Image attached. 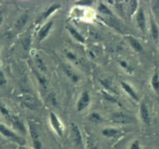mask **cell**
Segmentation results:
<instances>
[{
    "mask_svg": "<svg viewBox=\"0 0 159 149\" xmlns=\"http://www.w3.org/2000/svg\"><path fill=\"white\" fill-rule=\"evenodd\" d=\"M0 133L3 135L4 137H6L11 140V141L19 144L20 146H24V144H25V140L24 138L20 137L19 135L16 134L13 130L9 129L7 126L3 125L1 123H0Z\"/></svg>",
    "mask_w": 159,
    "mask_h": 149,
    "instance_id": "obj_1",
    "label": "cell"
},
{
    "mask_svg": "<svg viewBox=\"0 0 159 149\" xmlns=\"http://www.w3.org/2000/svg\"><path fill=\"white\" fill-rule=\"evenodd\" d=\"M29 133L32 140V144L34 149H42V143L40 140L39 133L36 127L31 123H29Z\"/></svg>",
    "mask_w": 159,
    "mask_h": 149,
    "instance_id": "obj_2",
    "label": "cell"
},
{
    "mask_svg": "<svg viewBox=\"0 0 159 149\" xmlns=\"http://www.w3.org/2000/svg\"><path fill=\"white\" fill-rule=\"evenodd\" d=\"M49 119L51 125L56 133L59 135V137L63 136V126H62V123L59 121L58 116L55 114L54 113L51 112L49 115Z\"/></svg>",
    "mask_w": 159,
    "mask_h": 149,
    "instance_id": "obj_3",
    "label": "cell"
},
{
    "mask_svg": "<svg viewBox=\"0 0 159 149\" xmlns=\"http://www.w3.org/2000/svg\"><path fill=\"white\" fill-rule=\"evenodd\" d=\"M90 102H91V98L88 91H84L81 94L80 98L78 99L77 103H76V110L78 112H82L87 109L89 105Z\"/></svg>",
    "mask_w": 159,
    "mask_h": 149,
    "instance_id": "obj_4",
    "label": "cell"
},
{
    "mask_svg": "<svg viewBox=\"0 0 159 149\" xmlns=\"http://www.w3.org/2000/svg\"><path fill=\"white\" fill-rule=\"evenodd\" d=\"M136 21L138 27L141 31L144 32L146 30V16L143 8H139L136 14Z\"/></svg>",
    "mask_w": 159,
    "mask_h": 149,
    "instance_id": "obj_5",
    "label": "cell"
},
{
    "mask_svg": "<svg viewBox=\"0 0 159 149\" xmlns=\"http://www.w3.org/2000/svg\"><path fill=\"white\" fill-rule=\"evenodd\" d=\"M53 26V21H49V22L46 23L41 29L39 30L38 33V39L39 41H43L45 38H47L48 35L49 34L50 30H51L52 27Z\"/></svg>",
    "mask_w": 159,
    "mask_h": 149,
    "instance_id": "obj_6",
    "label": "cell"
},
{
    "mask_svg": "<svg viewBox=\"0 0 159 149\" xmlns=\"http://www.w3.org/2000/svg\"><path fill=\"white\" fill-rule=\"evenodd\" d=\"M71 130L72 133H73V139L74 141V142L78 146H82V144H83V138H82V135L79 127L75 123H72Z\"/></svg>",
    "mask_w": 159,
    "mask_h": 149,
    "instance_id": "obj_7",
    "label": "cell"
},
{
    "mask_svg": "<svg viewBox=\"0 0 159 149\" xmlns=\"http://www.w3.org/2000/svg\"><path fill=\"white\" fill-rule=\"evenodd\" d=\"M140 116L142 121L146 125H149L151 123V116L148 108L147 107L146 104L141 103L140 105Z\"/></svg>",
    "mask_w": 159,
    "mask_h": 149,
    "instance_id": "obj_8",
    "label": "cell"
},
{
    "mask_svg": "<svg viewBox=\"0 0 159 149\" xmlns=\"http://www.w3.org/2000/svg\"><path fill=\"white\" fill-rule=\"evenodd\" d=\"M112 120L116 123H129L132 121L130 116H127V115L124 114L122 113H114L112 115Z\"/></svg>",
    "mask_w": 159,
    "mask_h": 149,
    "instance_id": "obj_9",
    "label": "cell"
},
{
    "mask_svg": "<svg viewBox=\"0 0 159 149\" xmlns=\"http://www.w3.org/2000/svg\"><path fill=\"white\" fill-rule=\"evenodd\" d=\"M60 8H61V5L59 3L52 4V6H50L49 8H48L46 10H45V11H44V13H42V16H40L39 19H38V21H39V22H41V21L47 19L48 16H51L53 13H55L56 10H58L59 9H60Z\"/></svg>",
    "mask_w": 159,
    "mask_h": 149,
    "instance_id": "obj_10",
    "label": "cell"
},
{
    "mask_svg": "<svg viewBox=\"0 0 159 149\" xmlns=\"http://www.w3.org/2000/svg\"><path fill=\"white\" fill-rule=\"evenodd\" d=\"M120 84H121L122 88H123V90L126 91V93L129 96H130L131 98L134 99V100L137 101H137H139V97H138V95H137V92L134 90V88L131 87L130 84H129L128 83L125 82V81H121V82H120Z\"/></svg>",
    "mask_w": 159,
    "mask_h": 149,
    "instance_id": "obj_11",
    "label": "cell"
},
{
    "mask_svg": "<svg viewBox=\"0 0 159 149\" xmlns=\"http://www.w3.org/2000/svg\"><path fill=\"white\" fill-rule=\"evenodd\" d=\"M66 29L68 30V31L70 32V34L71 35V36L73 37V38H75L76 41H79V42H80V43H82V44L85 43L86 40H85L84 37L77 30H76L74 27L68 26V27H66Z\"/></svg>",
    "mask_w": 159,
    "mask_h": 149,
    "instance_id": "obj_12",
    "label": "cell"
},
{
    "mask_svg": "<svg viewBox=\"0 0 159 149\" xmlns=\"http://www.w3.org/2000/svg\"><path fill=\"white\" fill-rule=\"evenodd\" d=\"M10 118L12 123H13V127H14L16 130H18L22 133H26V128L25 127H24V124L23 123V122L19 119V118L16 117V116H10Z\"/></svg>",
    "mask_w": 159,
    "mask_h": 149,
    "instance_id": "obj_13",
    "label": "cell"
},
{
    "mask_svg": "<svg viewBox=\"0 0 159 149\" xmlns=\"http://www.w3.org/2000/svg\"><path fill=\"white\" fill-rule=\"evenodd\" d=\"M151 35L153 40L156 43L159 41V27L157 25L155 21L153 19H151Z\"/></svg>",
    "mask_w": 159,
    "mask_h": 149,
    "instance_id": "obj_14",
    "label": "cell"
},
{
    "mask_svg": "<svg viewBox=\"0 0 159 149\" xmlns=\"http://www.w3.org/2000/svg\"><path fill=\"white\" fill-rule=\"evenodd\" d=\"M128 41H129V44L131 45V47L133 48L135 52H137V53H140V52L143 51V46L141 45L139 41L137 39H136L135 38L132 36H129L127 38Z\"/></svg>",
    "mask_w": 159,
    "mask_h": 149,
    "instance_id": "obj_15",
    "label": "cell"
},
{
    "mask_svg": "<svg viewBox=\"0 0 159 149\" xmlns=\"http://www.w3.org/2000/svg\"><path fill=\"white\" fill-rule=\"evenodd\" d=\"M27 21H28V15L27 13H24V14L21 15L18 18L17 21H16V23H15V28L16 30H21L25 26V24H27Z\"/></svg>",
    "mask_w": 159,
    "mask_h": 149,
    "instance_id": "obj_16",
    "label": "cell"
},
{
    "mask_svg": "<svg viewBox=\"0 0 159 149\" xmlns=\"http://www.w3.org/2000/svg\"><path fill=\"white\" fill-rule=\"evenodd\" d=\"M118 133H119V131H118L117 129L112 128V127H107V128L103 129L102 131V134L108 138L115 137L118 134Z\"/></svg>",
    "mask_w": 159,
    "mask_h": 149,
    "instance_id": "obj_17",
    "label": "cell"
},
{
    "mask_svg": "<svg viewBox=\"0 0 159 149\" xmlns=\"http://www.w3.org/2000/svg\"><path fill=\"white\" fill-rule=\"evenodd\" d=\"M151 84L153 90L159 95V73H155L151 79Z\"/></svg>",
    "mask_w": 159,
    "mask_h": 149,
    "instance_id": "obj_18",
    "label": "cell"
},
{
    "mask_svg": "<svg viewBox=\"0 0 159 149\" xmlns=\"http://www.w3.org/2000/svg\"><path fill=\"white\" fill-rule=\"evenodd\" d=\"M102 96H103V98H105V100L108 101V102H111V103L117 104V105H120V106H121V103H120V102H119V101L118 100L117 98H116L115 96H113L112 95L108 93L107 91H102Z\"/></svg>",
    "mask_w": 159,
    "mask_h": 149,
    "instance_id": "obj_19",
    "label": "cell"
},
{
    "mask_svg": "<svg viewBox=\"0 0 159 149\" xmlns=\"http://www.w3.org/2000/svg\"><path fill=\"white\" fill-rule=\"evenodd\" d=\"M64 70H65V73H66L67 76L70 78V80L73 82L76 83L80 81V77L76 73H75L69 67H64Z\"/></svg>",
    "mask_w": 159,
    "mask_h": 149,
    "instance_id": "obj_20",
    "label": "cell"
},
{
    "mask_svg": "<svg viewBox=\"0 0 159 149\" xmlns=\"http://www.w3.org/2000/svg\"><path fill=\"white\" fill-rule=\"evenodd\" d=\"M98 11L100 12L103 15H108V16H112V12L105 4L100 2L98 7Z\"/></svg>",
    "mask_w": 159,
    "mask_h": 149,
    "instance_id": "obj_21",
    "label": "cell"
},
{
    "mask_svg": "<svg viewBox=\"0 0 159 149\" xmlns=\"http://www.w3.org/2000/svg\"><path fill=\"white\" fill-rule=\"evenodd\" d=\"M89 119L91 122L94 123H100L102 121V116L100 114L97 113H92L89 116Z\"/></svg>",
    "mask_w": 159,
    "mask_h": 149,
    "instance_id": "obj_22",
    "label": "cell"
},
{
    "mask_svg": "<svg viewBox=\"0 0 159 149\" xmlns=\"http://www.w3.org/2000/svg\"><path fill=\"white\" fill-rule=\"evenodd\" d=\"M23 102H24L25 105L28 106L29 108H32L33 105H34L35 102L34 98H32L30 95H27V96H24V98H23Z\"/></svg>",
    "mask_w": 159,
    "mask_h": 149,
    "instance_id": "obj_23",
    "label": "cell"
},
{
    "mask_svg": "<svg viewBox=\"0 0 159 149\" xmlns=\"http://www.w3.org/2000/svg\"><path fill=\"white\" fill-rule=\"evenodd\" d=\"M137 7H138V1H130L129 2V12L130 14L133 15L137 12Z\"/></svg>",
    "mask_w": 159,
    "mask_h": 149,
    "instance_id": "obj_24",
    "label": "cell"
},
{
    "mask_svg": "<svg viewBox=\"0 0 159 149\" xmlns=\"http://www.w3.org/2000/svg\"><path fill=\"white\" fill-rule=\"evenodd\" d=\"M101 84H102V85L104 86V87H106L107 89H108L109 91H111L116 93V90L114 89V87L111 86V83L108 80H102V81H101Z\"/></svg>",
    "mask_w": 159,
    "mask_h": 149,
    "instance_id": "obj_25",
    "label": "cell"
},
{
    "mask_svg": "<svg viewBox=\"0 0 159 149\" xmlns=\"http://www.w3.org/2000/svg\"><path fill=\"white\" fill-rule=\"evenodd\" d=\"M119 65L121 66V67H123V68L129 73H131L133 72V68L130 67V66H129V64H128L126 61L124 60L119 61Z\"/></svg>",
    "mask_w": 159,
    "mask_h": 149,
    "instance_id": "obj_26",
    "label": "cell"
},
{
    "mask_svg": "<svg viewBox=\"0 0 159 149\" xmlns=\"http://www.w3.org/2000/svg\"><path fill=\"white\" fill-rule=\"evenodd\" d=\"M36 63H37V66H38V68L42 70V71H45V70H46V67H45V63H44L42 59H40V58H37Z\"/></svg>",
    "mask_w": 159,
    "mask_h": 149,
    "instance_id": "obj_27",
    "label": "cell"
},
{
    "mask_svg": "<svg viewBox=\"0 0 159 149\" xmlns=\"http://www.w3.org/2000/svg\"><path fill=\"white\" fill-rule=\"evenodd\" d=\"M0 113H2V115H3L4 116H6V117H10V112H9V110L7 109V108H6L5 106H4L2 104L0 103Z\"/></svg>",
    "mask_w": 159,
    "mask_h": 149,
    "instance_id": "obj_28",
    "label": "cell"
},
{
    "mask_svg": "<svg viewBox=\"0 0 159 149\" xmlns=\"http://www.w3.org/2000/svg\"><path fill=\"white\" fill-rule=\"evenodd\" d=\"M7 78H6L5 74L2 70H0V87L5 85L7 84Z\"/></svg>",
    "mask_w": 159,
    "mask_h": 149,
    "instance_id": "obj_29",
    "label": "cell"
},
{
    "mask_svg": "<svg viewBox=\"0 0 159 149\" xmlns=\"http://www.w3.org/2000/svg\"><path fill=\"white\" fill-rule=\"evenodd\" d=\"M129 149H140V144L138 140H135L132 142V144L129 146Z\"/></svg>",
    "mask_w": 159,
    "mask_h": 149,
    "instance_id": "obj_30",
    "label": "cell"
},
{
    "mask_svg": "<svg viewBox=\"0 0 159 149\" xmlns=\"http://www.w3.org/2000/svg\"><path fill=\"white\" fill-rule=\"evenodd\" d=\"M66 56L67 59H70V60L75 61L76 59V56L74 53H72V52H67V53H66Z\"/></svg>",
    "mask_w": 159,
    "mask_h": 149,
    "instance_id": "obj_31",
    "label": "cell"
},
{
    "mask_svg": "<svg viewBox=\"0 0 159 149\" xmlns=\"http://www.w3.org/2000/svg\"><path fill=\"white\" fill-rule=\"evenodd\" d=\"M93 2L92 1H79V2H76V4H77L78 6H84V7H85V6H91L92 5Z\"/></svg>",
    "mask_w": 159,
    "mask_h": 149,
    "instance_id": "obj_32",
    "label": "cell"
},
{
    "mask_svg": "<svg viewBox=\"0 0 159 149\" xmlns=\"http://www.w3.org/2000/svg\"><path fill=\"white\" fill-rule=\"evenodd\" d=\"M48 98H49L50 102H52L53 105H55L56 104V98H55V95L53 94H51V95L48 96Z\"/></svg>",
    "mask_w": 159,
    "mask_h": 149,
    "instance_id": "obj_33",
    "label": "cell"
},
{
    "mask_svg": "<svg viewBox=\"0 0 159 149\" xmlns=\"http://www.w3.org/2000/svg\"><path fill=\"white\" fill-rule=\"evenodd\" d=\"M2 21H3V16H2V13H1V12H0V24H2Z\"/></svg>",
    "mask_w": 159,
    "mask_h": 149,
    "instance_id": "obj_34",
    "label": "cell"
},
{
    "mask_svg": "<svg viewBox=\"0 0 159 149\" xmlns=\"http://www.w3.org/2000/svg\"><path fill=\"white\" fill-rule=\"evenodd\" d=\"M18 149H28V148H27V147H26L25 146H20L19 148Z\"/></svg>",
    "mask_w": 159,
    "mask_h": 149,
    "instance_id": "obj_35",
    "label": "cell"
}]
</instances>
